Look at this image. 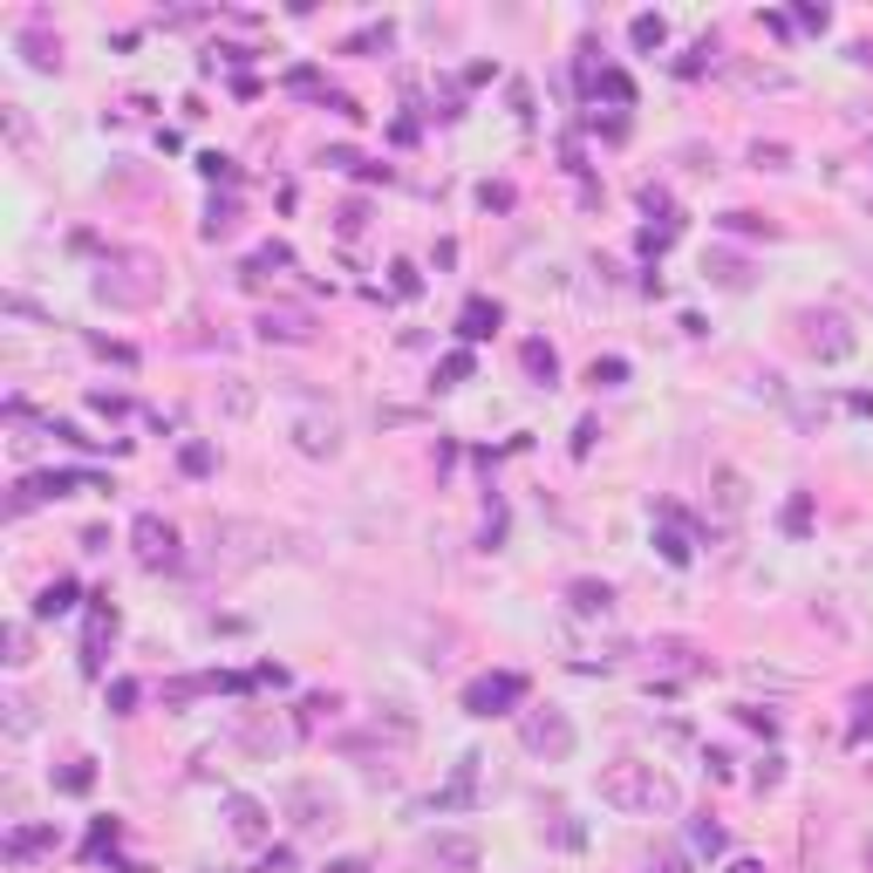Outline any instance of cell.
<instances>
[{"label": "cell", "mask_w": 873, "mask_h": 873, "mask_svg": "<svg viewBox=\"0 0 873 873\" xmlns=\"http://www.w3.org/2000/svg\"><path fill=\"white\" fill-rule=\"evenodd\" d=\"M601 806L634 812V819H676L683 812V785L669 778L662 765L614 758V765H601Z\"/></svg>", "instance_id": "1"}, {"label": "cell", "mask_w": 873, "mask_h": 873, "mask_svg": "<svg viewBox=\"0 0 873 873\" xmlns=\"http://www.w3.org/2000/svg\"><path fill=\"white\" fill-rule=\"evenodd\" d=\"M157 294H165V266L150 253H116L96 273V301H109V307H150Z\"/></svg>", "instance_id": "2"}, {"label": "cell", "mask_w": 873, "mask_h": 873, "mask_svg": "<svg viewBox=\"0 0 873 873\" xmlns=\"http://www.w3.org/2000/svg\"><path fill=\"white\" fill-rule=\"evenodd\" d=\"M791 341H799L812 362H853V348H860V335H853V322L840 307H799L791 314Z\"/></svg>", "instance_id": "3"}, {"label": "cell", "mask_w": 873, "mask_h": 873, "mask_svg": "<svg viewBox=\"0 0 873 873\" xmlns=\"http://www.w3.org/2000/svg\"><path fill=\"white\" fill-rule=\"evenodd\" d=\"M287 444H294L301 457H314V464L341 457V417H335L328 403H294V410H287Z\"/></svg>", "instance_id": "4"}, {"label": "cell", "mask_w": 873, "mask_h": 873, "mask_svg": "<svg viewBox=\"0 0 873 873\" xmlns=\"http://www.w3.org/2000/svg\"><path fill=\"white\" fill-rule=\"evenodd\" d=\"M519 744L533 750V758H546V765H567L574 758V717H567V709H519Z\"/></svg>", "instance_id": "5"}, {"label": "cell", "mask_w": 873, "mask_h": 873, "mask_svg": "<svg viewBox=\"0 0 873 873\" xmlns=\"http://www.w3.org/2000/svg\"><path fill=\"white\" fill-rule=\"evenodd\" d=\"M266 553H273V533L253 526V519H219L212 526V560L219 567H253V560H266Z\"/></svg>", "instance_id": "6"}, {"label": "cell", "mask_w": 873, "mask_h": 873, "mask_svg": "<svg viewBox=\"0 0 873 873\" xmlns=\"http://www.w3.org/2000/svg\"><path fill=\"white\" fill-rule=\"evenodd\" d=\"M130 553H137V567H150V574L178 567V526L165 519V512H137V526H130Z\"/></svg>", "instance_id": "7"}, {"label": "cell", "mask_w": 873, "mask_h": 873, "mask_svg": "<svg viewBox=\"0 0 873 873\" xmlns=\"http://www.w3.org/2000/svg\"><path fill=\"white\" fill-rule=\"evenodd\" d=\"M526 703V676H512V669H492V676H478L464 690V709L471 717H505V709Z\"/></svg>", "instance_id": "8"}, {"label": "cell", "mask_w": 873, "mask_h": 873, "mask_svg": "<svg viewBox=\"0 0 873 873\" xmlns=\"http://www.w3.org/2000/svg\"><path fill=\"white\" fill-rule=\"evenodd\" d=\"M219 812H225V832H232V846H246V853L273 846V812H266L260 799H246V791H232V799H225Z\"/></svg>", "instance_id": "9"}, {"label": "cell", "mask_w": 873, "mask_h": 873, "mask_svg": "<svg viewBox=\"0 0 873 873\" xmlns=\"http://www.w3.org/2000/svg\"><path fill=\"white\" fill-rule=\"evenodd\" d=\"M744 512H750V478H744V471H730V464H717V471H709V519L737 526Z\"/></svg>", "instance_id": "10"}, {"label": "cell", "mask_w": 873, "mask_h": 873, "mask_svg": "<svg viewBox=\"0 0 873 873\" xmlns=\"http://www.w3.org/2000/svg\"><path fill=\"white\" fill-rule=\"evenodd\" d=\"M287 812H294V825H335L341 819V799H335V791H322V785H287Z\"/></svg>", "instance_id": "11"}, {"label": "cell", "mask_w": 873, "mask_h": 873, "mask_svg": "<svg viewBox=\"0 0 873 873\" xmlns=\"http://www.w3.org/2000/svg\"><path fill=\"white\" fill-rule=\"evenodd\" d=\"M430 860L444 866V873H478V860H485V846L471 840V832H436L430 840Z\"/></svg>", "instance_id": "12"}, {"label": "cell", "mask_w": 873, "mask_h": 873, "mask_svg": "<svg viewBox=\"0 0 873 873\" xmlns=\"http://www.w3.org/2000/svg\"><path fill=\"white\" fill-rule=\"evenodd\" d=\"M260 341H314V314L307 307H266L260 314Z\"/></svg>", "instance_id": "13"}, {"label": "cell", "mask_w": 873, "mask_h": 873, "mask_svg": "<svg viewBox=\"0 0 873 873\" xmlns=\"http://www.w3.org/2000/svg\"><path fill=\"white\" fill-rule=\"evenodd\" d=\"M478 750H464V758H457V771H451V785L444 791H436V812H464L471 799H478Z\"/></svg>", "instance_id": "14"}, {"label": "cell", "mask_w": 873, "mask_h": 873, "mask_svg": "<svg viewBox=\"0 0 873 873\" xmlns=\"http://www.w3.org/2000/svg\"><path fill=\"white\" fill-rule=\"evenodd\" d=\"M212 403H219V417H232V423H246V417L260 410V389H253L246 376H219V396H212Z\"/></svg>", "instance_id": "15"}, {"label": "cell", "mask_w": 873, "mask_h": 873, "mask_svg": "<svg viewBox=\"0 0 873 873\" xmlns=\"http://www.w3.org/2000/svg\"><path fill=\"white\" fill-rule=\"evenodd\" d=\"M567 608L587 614V621H608V614H614V587H608V580H574V587H567Z\"/></svg>", "instance_id": "16"}, {"label": "cell", "mask_w": 873, "mask_h": 873, "mask_svg": "<svg viewBox=\"0 0 873 873\" xmlns=\"http://www.w3.org/2000/svg\"><path fill=\"white\" fill-rule=\"evenodd\" d=\"M730 83H737V90H771V96H785L791 75L771 69V62H730Z\"/></svg>", "instance_id": "17"}, {"label": "cell", "mask_w": 873, "mask_h": 873, "mask_svg": "<svg viewBox=\"0 0 873 873\" xmlns=\"http://www.w3.org/2000/svg\"><path fill=\"white\" fill-rule=\"evenodd\" d=\"M498 322H505V314H498V301H464V314H457V335L464 341H485V335H498Z\"/></svg>", "instance_id": "18"}, {"label": "cell", "mask_w": 873, "mask_h": 873, "mask_svg": "<svg viewBox=\"0 0 873 873\" xmlns=\"http://www.w3.org/2000/svg\"><path fill=\"white\" fill-rule=\"evenodd\" d=\"M703 281H717L724 294H744L750 287V266L737 253H703Z\"/></svg>", "instance_id": "19"}, {"label": "cell", "mask_w": 873, "mask_h": 873, "mask_svg": "<svg viewBox=\"0 0 873 873\" xmlns=\"http://www.w3.org/2000/svg\"><path fill=\"white\" fill-rule=\"evenodd\" d=\"M109 634H116V608H109V601H96V614H90V634H83V669H90V676L103 669V642H109Z\"/></svg>", "instance_id": "20"}, {"label": "cell", "mask_w": 873, "mask_h": 873, "mask_svg": "<svg viewBox=\"0 0 873 873\" xmlns=\"http://www.w3.org/2000/svg\"><path fill=\"white\" fill-rule=\"evenodd\" d=\"M655 546H662V560H669V567H690V533H683V512H676V505H662V533H655Z\"/></svg>", "instance_id": "21"}, {"label": "cell", "mask_w": 873, "mask_h": 873, "mask_svg": "<svg viewBox=\"0 0 873 873\" xmlns=\"http://www.w3.org/2000/svg\"><path fill=\"white\" fill-rule=\"evenodd\" d=\"M519 369H526L539 389H553V382H560V355H553V348L533 335V341H519Z\"/></svg>", "instance_id": "22"}, {"label": "cell", "mask_w": 873, "mask_h": 873, "mask_svg": "<svg viewBox=\"0 0 873 873\" xmlns=\"http://www.w3.org/2000/svg\"><path fill=\"white\" fill-rule=\"evenodd\" d=\"M21 55H28L34 69H62V42H55L42 21H28V28H21Z\"/></svg>", "instance_id": "23"}, {"label": "cell", "mask_w": 873, "mask_h": 873, "mask_svg": "<svg viewBox=\"0 0 873 873\" xmlns=\"http://www.w3.org/2000/svg\"><path fill=\"white\" fill-rule=\"evenodd\" d=\"M55 846V825H14L8 832V860L21 866V860H34V853H49Z\"/></svg>", "instance_id": "24"}, {"label": "cell", "mask_w": 873, "mask_h": 873, "mask_svg": "<svg viewBox=\"0 0 873 873\" xmlns=\"http://www.w3.org/2000/svg\"><path fill=\"white\" fill-rule=\"evenodd\" d=\"M69 608H75V580H49L42 601H34V614H42V621H55V614H69Z\"/></svg>", "instance_id": "25"}, {"label": "cell", "mask_w": 873, "mask_h": 873, "mask_svg": "<svg viewBox=\"0 0 873 873\" xmlns=\"http://www.w3.org/2000/svg\"><path fill=\"white\" fill-rule=\"evenodd\" d=\"M628 42H634V49H662V42H669V21H662V14H634V21H628Z\"/></svg>", "instance_id": "26"}, {"label": "cell", "mask_w": 873, "mask_h": 873, "mask_svg": "<svg viewBox=\"0 0 873 873\" xmlns=\"http://www.w3.org/2000/svg\"><path fill=\"white\" fill-rule=\"evenodd\" d=\"M0 649H8V655H0L8 669H28V662H34V655H28V621H8V628H0Z\"/></svg>", "instance_id": "27"}, {"label": "cell", "mask_w": 873, "mask_h": 873, "mask_svg": "<svg viewBox=\"0 0 873 873\" xmlns=\"http://www.w3.org/2000/svg\"><path fill=\"white\" fill-rule=\"evenodd\" d=\"M281 266H294V253H287V246H260V253L246 260V281H266V273H281Z\"/></svg>", "instance_id": "28"}, {"label": "cell", "mask_w": 873, "mask_h": 873, "mask_svg": "<svg viewBox=\"0 0 873 873\" xmlns=\"http://www.w3.org/2000/svg\"><path fill=\"white\" fill-rule=\"evenodd\" d=\"M389 42H396V34H389V21H382V28L348 34V42H341V55H376V49H389Z\"/></svg>", "instance_id": "29"}, {"label": "cell", "mask_w": 873, "mask_h": 873, "mask_svg": "<svg viewBox=\"0 0 873 873\" xmlns=\"http://www.w3.org/2000/svg\"><path fill=\"white\" fill-rule=\"evenodd\" d=\"M750 165H758V171H791V150H785L778 137H771V144L758 137V144H750Z\"/></svg>", "instance_id": "30"}, {"label": "cell", "mask_w": 873, "mask_h": 873, "mask_svg": "<svg viewBox=\"0 0 873 873\" xmlns=\"http://www.w3.org/2000/svg\"><path fill=\"white\" fill-rule=\"evenodd\" d=\"M55 785H62V791H75V799H83V791L96 785V765H90V758H75V765H62V771H55Z\"/></svg>", "instance_id": "31"}, {"label": "cell", "mask_w": 873, "mask_h": 873, "mask_svg": "<svg viewBox=\"0 0 873 873\" xmlns=\"http://www.w3.org/2000/svg\"><path fill=\"white\" fill-rule=\"evenodd\" d=\"M785 533H791V539H806V533H812V498H806V492H791V505H785Z\"/></svg>", "instance_id": "32"}, {"label": "cell", "mask_w": 873, "mask_h": 873, "mask_svg": "<svg viewBox=\"0 0 873 873\" xmlns=\"http://www.w3.org/2000/svg\"><path fill=\"white\" fill-rule=\"evenodd\" d=\"M866 737H873V690L853 696V730H846V744H866Z\"/></svg>", "instance_id": "33"}, {"label": "cell", "mask_w": 873, "mask_h": 873, "mask_svg": "<svg viewBox=\"0 0 873 873\" xmlns=\"http://www.w3.org/2000/svg\"><path fill=\"white\" fill-rule=\"evenodd\" d=\"M232 225H240V206H232V198L219 206V198H212V212H206V240H225Z\"/></svg>", "instance_id": "34"}, {"label": "cell", "mask_w": 873, "mask_h": 873, "mask_svg": "<svg viewBox=\"0 0 873 873\" xmlns=\"http://www.w3.org/2000/svg\"><path fill=\"white\" fill-rule=\"evenodd\" d=\"M0 709H8V737H28V730H34V703H28V696H8Z\"/></svg>", "instance_id": "35"}, {"label": "cell", "mask_w": 873, "mask_h": 873, "mask_svg": "<svg viewBox=\"0 0 873 873\" xmlns=\"http://www.w3.org/2000/svg\"><path fill=\"white\" fill-rule=\"evenodd\" d=\"M621 376H628V362H621V355H601V362L587 369V382H593V389H614Z\"/></svg>", "instance_id": "36"}, {"label": "cell", "mask_w": 873, "mask_h": 873, "mask_svg": "<svg viewBox=\"0 0 873 873\" xmlns=\"http://www.w3.org/2000/svg\"><path fill=\"white\" fill-rule=\"evenodd\" d=\"M0 116H8V137H14V150L28 157V150H34V130H28V116H21V103H8V109H0Z\"/></svg>", "instance_id": "37"}, {"label": "cell", "mask_w": 873, "mask_h": 873, "mask_svg": "<svg viewBox=\"0 0 873 873\" xmlns=\"http://www.w3.org/2000/svg\"><path fill=\"white\" fill-rule=\"evenodd\" d=\"M178 464H185V478H206V471H212V444H185Z\"/></svg>", "instance_id": "38"}, {"label": "cell", "mask_w": 873, "mask_h": 873, "mask_svg": "<svg viewBox=\"0 0 873 873\" xmlns=\"http://www.w3.org/2000/svg\"><path fill=\"white\" fill-rule=\"evenodd\" d=\"M436 376H444V389H451V382H471V355H464V348H451L444 362H436Z\"/></svg>", "instance_id": "39"}, {"label": "cell", "mask_w": 873, "mask_h": 873, "mask_svg": "<svg viewBox=\"0 0 873 873\" xmlns=\"http://www.w3.org/2000/svg\"><path fill=\"white\" fill-rule=\"evenodd\" d=\"M389 287H396V294H403V301H410V294L423 287V273H417L410 260H396V266H389Z\"/></svg>", "instance_id": "40"}, {"label": "cell", "mask_w": 873, "mask_h": 873, "mask_svg": "<svg viewBox=\"0 0 873 873\" xmlns=\"http://www.w3.org/2000/svg\"><path fill=\"white\" fill-rule=\"evenodd\" d=\"M791 28H806V34H825V28H832V14L819 8V0H806V8L791 14Z\"/></svg>", "instance_id": "41"}, {"label": "cell", "mask_w": 873, "mask_h": 873, "mask_svg": "<svg viewBox=\"0 0 873 873\" xmlns=\"http://www.w3.org/2000/svg\"><path fill=\"white\" fill-rule=\"evenodd\" d=\"M690 840H696V853H724V825H709V819H703Z\"/></svg>", "instance_id": "42"}, {"label": "cell", "mask_w": 873, "mask_h": 873, "mask_svg": "<svg viewBox=\"0 0 873 873\" xmlns=\"http://www.w3.org/2000/svg\"><path fill=\"white\" fill-rule=\"evenodd\" d=\"M335 225H341V240H355V232L369 225V206H341V219H335Z\"/></svg>", "instance_id": "43"}, {"label": "cell", "mask_w": 873, "mask_h": 873, "mask_svg": "<svg viewBox=\"0 0 873 873\" xmlns=\"http://www.w3.org/2000/svg\"><path fill=\"white\" fill-rule=\"evenodd\" d=\"M724 232H771L758 212H724Z\"/></svg>", "instance_id": "44"}, {"label": "cell", "mask_w": 873, "mask_h": 873, "mask_svg": "<svg viewBox=\"0 0 873 873\" xmlns=\"http://www.w3.org/2000/svg\"><path fill=\"white\" fill-rule=\"evenodd\" d=\"M287 90H294V96H322V75H314V69H294Z\"/></svg>", "instance_id": "45"}, {"label": "cell", "mask_w": 873, "mask_h": 873, "mask_svg": "<svg viewBox=\"0 0 873 873\" xmlns=\"http://www.w3.org/2000/svg\"><path fill=\"white\" fill-rule=\"evenodd\" d=\"M553 840H560V846H580V825H574V812H553Z\"/></svg>", "instance_id": "46"}, {"label": "cell", "mask_w": 873, "mask_h": 873, "mask_svg": "<svg viewBox=\"0 0 873 873\" xmlns=\"http://www.w3.org/2000/svg\"><path fill=\"white\" fill-rule=\"evenodd\" d=\"M778 778H785V758H765V765H758V771H750V785H758V791H771V785H778Z\"/></svg>", "instance_id": "47"}, {"label": "cell", "mask_w": 873, "mask_h": 873, "mask_svg": "<svg viewBox=\"0 0 873 873\" xmlns=\"http://www.w3.org/2000/svg\"><path fill=\"white\" fill-rule=\"evenodd\" d=\"M322 709H335V696H307V703H301V730L322 724Z\"/></svg>", "instance_id": "48"}, {"label": "cell", "mask_w": 873, "mask_h": 873, "mask_svg": "<svg viewBox=\"0 0 873 873\" xmlns=\"http://www.w3.org/2000/svg\"><path fill=\"white\" fill-rule=\"evenodd\" d=\"M130 703H137V683H130V676L109 683V709H130Z\"/></svg>", "instance_id": "49"}, {"label": "cell", "mask_w": 873, "mask_h": 873, "mask_svg": "<svg viewBox=\"0 0 873 873\" xmlns=\"http://www.w3.org/2000/svg\"><path fill=\"white\" fill-rule=\"evenodd\" d=\"M103 846H116V819H96V832H90V853H103Z\"/></svg>", "instance_id": "50"}, {"label": "cell", "mask_w": 873, "mask_h": 873, "mask_svg": "<svg viewBox=\"0 0 873 873\" xmlns=\"http://www.w3.org/2000/svg\"><path fill=\"white\" fill-rule=\"evenodd\" d=\"M90 410H103V417H124V396H109V389H96V396H90Z\"/></svg>", "instance_id": "51"}, {"label": "cell", "mask_w": 873, "mask_h": 873, "mask_svg": "<svg viewBox=\"0 0 873 873\" xmlns=\"http://www.w3.org/2000/svg\"><path fill=\"white\" fill-rule=\"evenodd\" d=\"M478 198H485V206H492V212H505V206H512V185H485Z\"/></svg>", "instance_id": "52"}, {"label": "cell", "mask_w": 873, "mask_h": 873, "mask_svg": "<svg viewBox=\"0 0 873 873\" xmlns=\"http://www.w3.org/2000/svg\"><path fill=\"white\" fill-rule=\"evenodd\" d=\"M724 873H765V860H730Z\"/></svg>", "instance_id": "53"}, {"label": "cell", "mask_w": 873, "mask_h": 873, "mask_svg": "<svg viewBox=\"0 0 873 873\" xmlns=\"http://www.w3.org/2000/svg\"><path fill=\"white\" fill-rule=\"evenodd\" d=\"M853 62H860V69H873V42H853Z\"/></svg>", "instance_id": "54"}, {"label": "cell", "mask_w": 873, "mask_h": 873, "mask_svg": "<svg viewBox=\"0 0 873 873\" xmlns=\"http://www.w3.org/2000/svg\"><path fill=\"white\" fill-rule=\"evenodd\" d=\"M328 873H369V866H362V860H335Z\"/></svg>", "instance_id": "55"}, {"label": "cell", "mask_w": 873, "mask_h": 873, "mask_svg": "<svg viewBox=\"0 0 873 873\" xmlns=\"http://www.w3.org/2000/svg\"><path fill=\"white\" fill-rule=\"evenodd\" d=\"M860 301H866V307H873V281H866V287H860Z\"/></svg>", "instance_id": "56"}, {"label": "cell", "mask_w": 873, "mask_h": 873, "mask_svg": "<svg viewBox=\"0 0 873 873\" xmlns=\"http://www.w3.org/2000/svg\"><path fill=\"white\" fill-rule=\"evenodd\" d=\"M860 198H866V212H873V185H866V191H860Z\"/></svg>", "instance_id": "57"}, {"label": "cell", "mask_w": 873, "mask_h": 873, "mask_svg": "<svg viewBox=\"0 0 873 873\" xmlns=\"http://www.w3.org/2000/svg\"><path fill=\"white\" fill-rule=\"evenodd\" d=\"M866 860H873V853H866Z\"/></svg>", "instance_id": "58"}]
</instances>
